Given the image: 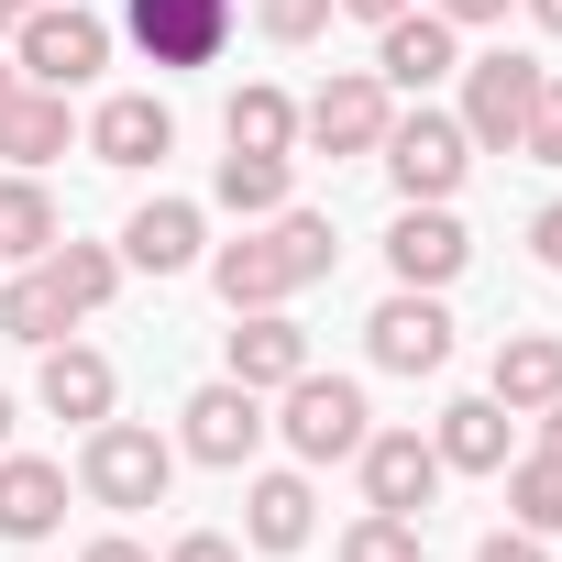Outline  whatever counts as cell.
Returning a JSON list of instances; mask_svg holds the SVG:
<instances>
[{
    "label": "cell",
    "mask_w": 562,
    "mask_h": 562,
    "mask_svg": "<svg viewBox=\"0 0 562 562\" xmlns=\"http://www.w3.org/2000/svg\"><path fill=\"white\" fill-rule=\"evenodd\" d=\"M12 100H23V67H12V56H0V111H12Z\"/></svg>",
    "instance_id": "obj_40"
},
{
    "label": "cell",
    "mask_w": 562,
    "mask_h": 562,
    "mask_svg": "<svg viewBox=\"0 0 562 562\" xmlns=\"http://www.w3.org/2000/svg\"><path fill=\"white\" fill-rule=\"evenodd\" d=\"M12 67H23L34 89H67V100H78V89L111 67V23L78 12V0H45V12L12 23Z\"/></svg>",
    "instance_id": "obj_4"
},
{
    "label": "cell",
    "mask_w": 562,
    "mask_h": 562,
    "mask_svg": "<svg viewBox=\"0 0 562 562\" xmlns=\"http://www.w3.org/2000/svg\"><path fill=\"white\" fill-rule=\"evenodd\" d=\"M78 562H155V551H144V540H122V529H111V540H89V551H78Z\"/></svg>",
    "instance_id": "obj_37"
},
{
    "label": "cell",
    "mask_w": 562,
    "mask_h": 562,
    "mask_svg": "<svg viewBox=\"0 0 562 562\" xmlns=\"http://www.w3.org/2000/svg\"><path fill=\"white\" fill-rule=\"evenodd\" d=\"M67 529V463L0 452V540H56Z\"/></svg>",
    "instance_id": "obj_18"
},
{
    "label": "cell",
    "mask_w": 562,
    "mask_h": 562,
    "mask_svg": "<svg viewBox=\"0 0 562 562\" xmlns=\"http://www.w3.org/2000/svg\"><path fill=\"white\" fill-rule=\"evenodd\" d=\"M254 23H265V45H321L342 23V0H254Z\"/></svg>",
    "instance_id": "obj_31"
},
{
    "label": "cell",
    "mask_w": 562,
    "mask_h": 562,
    "mask_svg": "<svg viewBox=\"0 0 562 562\" xmlns=\"http://www.w3.org/2000/svg\"><path fill=\"white\" fill-rule=\"evenodd\" d=\"M221 375H232V386H254V397H276L288 375H310V331H299L288 310H232Z\"/></svg>",
    "instance_id": "obj_14"
},
{
    "label": "cell",
    "mask_w": 562,
    "mask_h": 562,
    "mask_svg": "<svg viewBox=\"0 0 562 562\" xmlns=\"http://www.w3.org/2000/svg\"><path fill=\"white\" fill-rule=\"evenodd\" d=\"M89 155H100V166H122V177H144V166H166V155H177V111H166L155 89H111V100L89 111Z\"/></svg>",
    "instance_id": "obj_13"
},
{
    "label": "cell",
    "mask_w": 562,
    "mask_h": 562,
    "mask_svg": "<svg viewBox=\"0 0 562 562\" xmlns=\"http://www.w3.org/2000/svg\"><path fill=\"white\" fill-rule=\"evenodd\" d=\"M474 562H551V551H540L529 529H485V540H474Z\"/></svg>",
    "instance_id": "obj_35"
},
{
    "label": "cell",
    "mask_w": 562,
    "mask_h": 562,
    "mask_svg": "<svg viewBox=\"0 0 562 562\" xmlns=\"http://www.w3.org/2000/svg\"><path fill=\"white\" fill-rule=\"evenodd\" d=\"M364 430H375V408H364L353 375H321V364H310V375L276 386V441H288L299 463H353Z\"/></svg>",
    "instance_id": "obj_3"
},
{
    "label": "cell",
    "mask_w": 562,
    "mask_h": 562,
    "mask_svg": "<svg viewBox=\"0 0 562 562\" xmlns=\"http://www.w3.org/2000/svg\"><path fill=\"white\" fill-rule=\"evenodd\" d=\"M34 397H45V419H78V430H100L111 419V353H89V342H45V375H34Z\"/></svg>",
    "instance_id": "obj_19"
},
{
    "label": "cell",
    "mask_w": 562,
    "mask_h": 562,
    "mask_svg": "<svg viewBox=\"0 0 562 562\" xmlns=\"http://www.w3.org/2000/svg\"><path fill=\"white\" fill-rule=\"evenodd\" d=\"M485 397H496L507 419H540V408L562 397V342H551V331H507V342H496V375H485Z\"/></svg>",
    "instance_id": "obj_20"
},
{
    "label": "cell",
    "mask_w": 562,
    "mask_h": 562,
    "mask_svg": "<svg viewBox=\"0 0 562 562\" xmlns=\"http://www.w3.org/2000/svg\"><path fill=\"white\" fill-rule=\"evenodd\" d=\"M67 243V221H56V199H45V177H0V265H45Z\"/></svg>",
    "instance_id": "obj_24"
},
{
    "label": "cell",
    "mask_w": 562,
    "mask_h": 562,
    "mask_svg": "<svg viewBox=\"0 0 562 562\" xmlns=\"http://www.w3.org/2000/svg\"><path fill=\"white\" fill-rule=\"evenodd\" d=\"M529 166H562V67L540 78V111H529V144H518Z\"/></svg>",
    "instance_id": "obj_32"
},
{
    "label": "cell",
    "mask_w": 562,
    "mask_h": 562,
    "mask_svg": "<svg viewBox=\"0 0 562 562\" xmlns=\"http://www.w3.org/2000/svg\"><path fill=\"white\" fill-rule=\"evenodd\" d=\"M310 529H321L310 463H288V474H254V485H243V551H310Z\"/></svg>",
    "instance_id": "obj_16"
},
{
    "label": "cell",
    "mask_w": 562,
    "mask_h": 562,
    "mask_svg": "<svg viewBox=\"0 0 562 562\" xmlns=\"http://www.w3.org/2000/svg\"><path fill=\"white\" fill-rule=\"evenodd\" d=\"M12 23H23V12H12V0H0V34H12Z\"/></svg>",
    "instance_id": "obj_43"
},
{
    "label": "cell",
    "mask_w": 562,
    "mask_h": 562,
    "mask_svg": "<svg viewBox=\"0 0 562 562\" xmlns=\"http://www.w3.org/2000/svg\"><path fill=\"white\" fill-rule=\"evenodd\" d=\"M0 452H12V397H0Z\"/></svg>",
    "instance_id": "obj_42"
},
{
    "label": "cell",
    "mask_w": 562,
    "mask_h": 562,
    "mask_svg": "<svg viewBox=\"0 0 562 562\" xmlns=\"http://www.w3.org/2000/svg\"><path fill=\"white\" fill-rule=\"evenodd\" d=\"M386 122H397V89L375 67H342V78H321L299 100V155H375Z\"/></svg>",
    "instance_id": "obj_5"
},
{
    "label": "cell",
    "mask_w": 562,
    "mask_h": 562,
    "mask_svg": "<svg viewBox=\"0 0 562 562\" xmlns=\"http://www.w3.org/2000/svg\"><path fill=\"white\" fill-rule=\"evenodd\" d=\"M474 265V232L452 221V199H397V221H386V276L397 288H452V276Z\"/></svg>",
    "instance_id": "obj_8"
},
{
    "label": "cell",
    "mask_w": 562,
    "mask_h": 562,
    "mask_svg": "<svg viewBox=\"0 0 562 562\" xmlns=\"http://www.w3.org/2000/svg\"><path fill=\"white\" fill-rule=\"evenodd\" d=\"M265 430H276V419H265V397H254V386H232V375H210V386L177 408V452H188V463H210V474H243V463L265 452Z\"/></svg>",
    "instance_id": "obj_7"
},
{
    "label": "cell",
    "mask_w": 562,
    "mask_h": 562,
    "mask_svg": "<svg viewBox=\"0 0 562 562\" xmlns=\"http://www.w3.org/2000/svg\"><path fill=\"white\" fill-rule=\"evenodd\" d=\"M342 12H353V23H397V12H408V0H342Z\"/></svg>",
    "instance_id": "obj_38"
},
{
    "label": "cell",
    "mask_w": 562,
    "mask_h": 562,
    "mask_svg": "<svg viewBox=\"0 0 562 562\" xmlns=\"http://www.w3.org/2000/svg\"><path fill=\"white\" fill-rule=\"evenodd\" d=\"M199 254H210L199 199H144V210L122 221V265H133V276H188Z\"/></svg>",
    "instance_id": "obj_17"
},
{
    "label": "cell",
    "mask_w": 562,
    "mask_h": 562,
    "mask_svg": "<svg viewBox=\"0 0 562 562\" xmlns=\"http://www.w3.org/2000/svg\"><path fill=\"white\" fill-rule=\"evenodd\" d=\"M364 353H375L386 375H441V364H452V310H441L430 288H397V299H375Z\"/></svg>",
    "instance_id": "obj_10"
},
{
    "label": "cell",
    "mask_w": 562,
    "mask_h": 562,
    "mask_svg": "<svg viewBox=\"0 0 562 562\" xmlns=\"http://www.w3.org/2000/svg\"><path fill=\"white\" fill-rule=\"evenodd\" d=\"M452 67H463V34H452V23L430 12V0H408L397 23H375V78H386V89L430 100V89H441Z\"/></svg>",
    "instance_id": "obj_11"
},
{
    "label": "cell",
    "mask_w": 562,
    "mask_h": 562,
    "mask_svg": "<svg viewBox=\"0 0 562 562\" xmlns=\"http://www.w3.org/2000/svg\"><path fill=\"white\" fill-rule=\"evenodd\" d=\"M529 243H540V265H551V276H562V199H551V210H540V221H529Z\"/></svg>",
    "instance_id": "obj_36"
},
{
    "label": "cell",
    "mask_w": 562,
    "mask_h": 562,
    "mask_svg": "<svg viewBox=\"0 0 562 562\" xmlns=\"http://www.w3.org/2000/svg\"><path fill=\"white\" fill-rule=\"evenodd\" d=\"M529 23H540V34H562V0H529Z\"/></svg>",
    "instance_id": "obj_41"
},
{
    "label": "cell",
    "mask_w": 562,
    "mask_h": 562,
    "mask_svg": "<svg viewBox=\"0 0 562 562\" xmlns=\"http://www.w3.org/2000/svg\"><path fill=\"white\" fill-rule=\"evenodd\" d=\"M452 78H463V111H452V122H463V144H474V155H518L551 67H540V56H518V45H496V56H463Z\"/></svg>",
    "instance_id": "obj_2"
},
{
    "label": "cell",
    "mask_w": 562,
    "mask_h": 562,
    "mask_svg": "<svg viewBox=\"0 0 562 562\" xmlns=\"http://www.w3.org/2000/svg\"><path fill=\"white\" fill-rule=\"evenodd\" d=\"M265 232L288 243V265H299V288H321V276L342 265V232H331V210H299V199H288V210H276Z\"/></svg>",
    "instance_id": "obj_29"
},
{
    "label": "cell",
    "mask_w": 562,
    "mask_h": 562,
    "mask_svg": "<svg viewBox=\"0 0 562 562\" xmlns=\"http://www.w3.org/2000/svg\"><path fill=\"white\" fill-rule=\"evenodd\" d=\"M166 562H243V540H232V529H177Z\"/></svg>",
    "instance_id": "obj_33"
},
{
    "label": "cell",
    "mask_w": 562,
    "mask_h": 562,
    "mask_svg": "<svg viewBox=\"0 0 562 562\" xmlns=\"http://www.w3.org/2000/svg\"><path fill=\"white\" fill-rule=\"evenodd\" d=\"M364 507H386V518H430V496H441V452H430V430H364Z\"/></svg>",
    "instance_id": "obj_12"
},
{
    "label": "cell",
    "mask_w": 562,
    "mask_h": 562,
    "mask_svg": "<svg viewBox=\"0 0 562 562\" xmlns=\"http://www.w3.org/2000/svg\"><path fill=\"white\" fill-rule=\"evenodd\" d=\"M78 331V310L56 299V276L45 265H23V276H0V342H23V353H45V342H67Z\"/></svg>",
    "instance_id": "obj_23"
},
{
    "label": "cell",
    "mask_w": 562,
    "mask_h": 562,
    "mask_svg": "<svg viewBox=\"0 0 562 562\" xmlns=\"http://www.w3.org/2000/svg\"><path fill=\"white\" fill-rule=\"evenodd\" d=\"M430 12H441L452 34H485V23H507V12H518V0H430Z\"/></svg>",
    "instance_id": "obj_34"
},
{
    "label": "cell",
    "mask_w": 562,
    "mask_h": 562,
    "mask_svg": "<svg viewBox=\"0 0 562 562\" xmlns=\"http://www.w3.org/2000/svg\"><path fill=\"white\" fill-rule=\"evenodd\" d=\"M540 452H562V397H551V408H540Z\"/></svg>",
    "instance_id": "obj_39"
},
{
    "label": "cell",
    "mask_w": 562,
    "mask_h": 562,
    "mask_svg": "<svg viewBox=\"0 0 562 562\" xmlns=\"http://www.w3.org/2000/svg\"><path fill=\"white\" fill-rule=\"evenodd\" d=\"M288 188H299V155H221V177H210V199L232 221H276Z\"/></svg>",
    "instance_id": "obj_26"
},
{
    "label": "cell",
    "mask_w": 562,
    "mask_h": 562,
    "mask_svg": "<svg viewBox=\"0 0 562 562\" xmlns=\"http://www.w3.org/2000/svg\"><path fill=\"white\" fill-rule=\"evenodd\" d=\"M496 485H507V529H529V540L562 529V452H507Z\"/></svg>",
    "instance_id": "obj_27"
},
{
    "label": "cell",
    "mask_w": 562,
    "mask_h": 562,
    "mask_svg": "<svg viewBox=\"0 0 562 562\" xmlns=\"http://www.w3.org/2000/svg\"><path fill=\"white\" fill-rule=\"evenodd\" d=\"M430 452H441V474H496L518 441H507V408H496V397H452V408L430 419Z\"/></svg>",
    "instance_id": "obj_22"
},
{
    "label": "cell",
    "mask_w": 562,
    "mask_h": 562,
    "mask_svg": "<svg viewBox=\"0 0 562 562\" xmlns=\"http://www.w3.org/2000/svg\"><path fill=\"white\" fill-rule=\"evenodd\" d=\"M45 276H56V299L89 321V310H111V288H122V243H56Z\"/></svg>",
    "instance_id": "obj_28"
},
{
    "label": "cell",
    "mask_w": 562,
    "mask_h": 562,
    "mask_svg": "<svg viewBox=\"0 0 562 562\" xmlns=\"http://www.w3.org/2000/svg\"><path fill=\"white\" fill-rule=\"evenodd\" d=\"M67 144H78V122H67V89H34V78H23V100L0 111V166L45 177V166H56Z\"/></svg>",
    "instance_id": "obj_21"
},
{
    "label": "cell",
    "mask_w": 562,
    "mask_h": 562,
    "mask_svg": "<svg viewBox=\"0 0 562 562\" xmlns=\"http://www.w3.org/2000/svg\"><path fill=\"white\" fill-rule=\"evenodd\" d=\"M12 12H45V0H12Z\"/></svg>",
    "instance_id": "obj_44"
},
{
    "label": "cell",
    "mask_w": 562,
    "mask_h": 562,
    "mask_svg": "<svg viewBox=\"0 0 562 562\" xmlns=\"http://www.w3.org/2000/svg\"><path fill=\"white\" fill-rule=\"evenodd\" d=\"M375 155H386L397 199H452V188L474 177V144H463V122H452V111H430V100H419V111H397Z\"/></svg>",
    "instance_id": "obj_6"
},
{
    "label": "cell",
    "mask_w": 562,
    "mask_h": 562,
    "mask_svg": "<svg viewBox=\"0 0 562 562\" xmlns=\"http://www.w3.org/2000/svg\"><path fill=\"white\" fill-rule=\"evenodd\" d=\"M331 562H430V540H419V518H386V507H364V518L331 540Z\"/></svg>",
    "instance_id": "obj_30"
},
{
    "label": "cell",
    "mask_w": 562,
    "mask_h": 562,
    "mask_svg": "<svg viewBox=\"0 0 562 562\" xmlns=\"http://www.w3.org/2000/svg\"><path fill=\"white\" fill-rule=\"evenodd\" d=\"M221 144H232V155H299V100L276 89V78L232 89V111H221Z\"/></svg>",
    "instance_id": "obj_25"
},
{
    "label": "cell",
    "mask_w": 562,
    "mask_h": 562,
    "mask_svg": "<svg viewBox=\"0 0 562 562\" xmlns=\"http://www.w3.org/2000/svg\"><path fill=\"white\" fill-rule=\"evenodd\" d=\"M122 34L144 45V67H210L232 45V0H122Z\"/></svg>",
    "instance_id": "obj_9"
},
{
    "label": "cell",
    "mask_w": 562,
    "mask_h": 562,
    "mask_svg": "<svg viewBox=\"0 0 562 562\" xmlns=\"http://www.w3.org/2000/svg\"><path fill=\"white\" fill-rule=\"evenodd\" d=\"M166 485H177V441L155 430V419H100L89 430V452H78V496L89 507H166Z\"/></svg>",
    "instance_id": "obj_1"
},
{
    "label": "cell",
    "mask_w": 562,
    "mask_h": 562,
    "mask_svg": "<svg viewBox=\"0 0 562 562\" xmlns=\"http://www.w3.org/2000/svg\"><path fill=\"white\" fill-rule=\"evenodd\" d=\"M210 288H221V310H288V299H299V265H288V243H276L265 221H243V232L210 254Z\"/></svg>",
    "instance_id": "obj_15"
}]
</instances>
